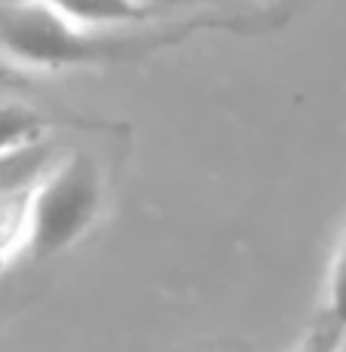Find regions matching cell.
<instances>
[{
  "instance_id": "8992f818",
  "label": "cell",
  "mask_w": 346,
  "mask_h": 352,
  "mask_svg": "<svg viewBox=\"0 0 346 352\" xmlns=\"http://www.w3.org/2000/svg\"><path fill=\"white\" fill-rule=\"evenodd\" d=\"M340 334H343V324H337V322L328 319L325 324H318L313 334H310L307 340L297 346V352H331L337 346V340H340Z\"/></svg>"
},
{
  "instance_id": "ba28073f",
  "label": "cell",
  "mask_w": 346,
  "mask_h": 352,
  "mask_svg": "<svg viewBox=\"0 0 346 352\" xmlns=\"http://www.w3.org/2000/svg\"><path fill=\"white\" fill-rule=\"evenodd\" d=\"M331 352H346V328H343L340 340H337V346H334V349H331Z\"/></svg>"
},
{
  "instance_id": "3957f363",
  "label": "cell",
  "mask_w": 346,
  "mask_h": 352,
  "mask_svg": "<svg viewBox=\"0 0 346 352\" xmlns=\"http://www.w3.org/2000/svg\"><path fill=\"white\" fill-rule=\"evenodd\" d=\"M62 16L74 19L80 25H92V28H123V25L141 22L147 16V6L138 0H37Z\"/></svg>"
},
{
  "instance_id": "7a4b0ae2",
  "label": "cell",
  "mask_w": 346,
  "mask_h": 352,
  "mask_svg": "<svg viewBox=\"0 0 346 352\" xmlns=\"http://www.w3.org/2000/svg\"><path fill=\"white\" fill-rule=\"evenodd\" d=\"M105 202L101 168L89 153L71 151L50 166L28 193L22 212V242L19 245L34 261H46L77 245Z\"/></svg>"
},
{
  "instance_id": "6da1fadb",
  "label": "cell",
  "mask_w": 346,
  "mask_h": 352,
  "mask_svg": "<svg viewBox=\"0 0 346 352\" xmlns=\"http://www.w3.org/2000/svg\"><path fill=\"white\" fill-rule=\"evenodd\" d=\"M169 37H123L117 28H92L37 0H0V52L43 71L113 65L138 58Z\"/></svg>"
},
{
  "instance_id": "52a82bcc",
  "label": "cell",
  "mask_w": 346,
  "mask_h": 352,
  "mask_svg": "<svg viewBox=\"0 0 346 352\" xmlns=\"http://www.w3.org/2000/svg\"><path fill=\"white\" fill-rule=\"evenodd\" d=\"M138 3H144L147 10H153V6H169V3H181V0H138Z\"/></svg>"
},
{
  "instance_id": "5b68a950",
  "label": "cell",
  "mask_w": 346,
  "mask_h": 352,
  "mask_svg": "<svg viewBox=\"0 0 346 352\" xmlns=\"http://www.w3.org/2000/svg\"><path fill=\"white\" fill-rule=\"evenodd\" d=\"M328 319L346 328V227L328 270Z\"/></svg>"
},
{
  "instance_id": "277c9868",
  "label": "cell",
  "mask_w": 346,
  "mask_h": 352,
  "mask_svg": "<svg viewBox=\"0 0 346 352\" xmlns=\"http://www.w3.org/2000/svg\"><path fill=\"white\" fill-rule=\"evenodd\" d=\"M46 132V117L22 101L0 98V162L34 147Z\"/></svg>"
}]
</instances>
